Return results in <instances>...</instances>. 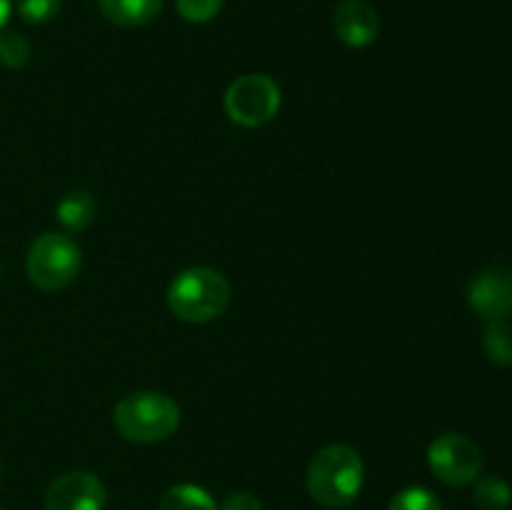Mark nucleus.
<instances>
[{"label": "nucleus", "mask_w": 512, "mask_h": 510, "mask_svg": "<svg viewBox=\"0 0 512 510\" xmlns=\"http://www.w3.org/2000/svg\"><path fill=\"white\" fill-rule=\"evenodd\" d=\"M365 483L363 458L343 443L318 450L308 468V493L323 508H345L360 495Z\"/></svg>", "instance_id": "obj_1"}, {"label": "nucleus", "mask_w": 512, "mask_h": 510, "mask_svg": "<svg viewBox=\"0 0 512 510\" xmlns=\"http://www.w3.org/2000/svg\"><path fill=\"white\" fill-rule=\"evenodd\" d=\"M113 423L130 443H160L170 438L180 425V408L170 395L155 390L130 393L115 405Z\"/></svg>", "instance_id": "obj_2"}, {"label": "nucleus", "mask_w": 512, "mask_h": 510, "mask_svg": "<svg viewBox=\"0 0 512 510\" xmlns=\"http://www.w3.org/2000/svg\"><path fill=\"white\" fill-rule=\"evenodd\" d=\"M228 303L230 283L205 265L178 273L168 288V308L185 323H210L225 313Z\"/></svg>", "instance_id": "obj_3"}, {"label": "nucleus", "mask_w": 512, "mask_h": 510, "mask_svg": "<svg viewBox=\"0 0 512 510\" xmlns=\"http://www.w3.org/2000/svg\"><path fill=\"white\" fill-rule=\"evenodd\" d=\"M80 245L65 233H43L28 250L25 270L35 288L40 290H63L78 278Z\"/></svg>", "instance_id": "obj_4"}, {"label": "nucleus", "mask_w": 512, "mask_h": 510, "mask_svg": "<svg viewBox=\"0 0 512 510\" xmlns=\"http://www.w3.org/2000/svg\"><path fill=\"white\" fill-rule=\"evenodd\" d=\"M280 110V88L270 75L248 73L225 90V113L243 128L270 123Z\"/></svg>", "instance_id": "obj_5"}, {"label": "nucleus", "mask_w": 512, "mask_h": 510, "mask_svg": "<svg viewBox=\"0 0 512 510\" xmlns=\"http://www.w3.org/2000/svg\"><path fill=\"white\" fill-rule=\"evenodd\" d=\"M428 465L435 478L445 485H470L478 480L483 468V455L480 448L470 438L460 433H443L430 443Z\"/></svg>", "instance_id": "obj_6"}, {"label": "nucleus", "mask_w": 512, "mask_h": 510, "mask_svg": "<svg viewBox=\"0 0 512 510\" xmlns=\"http://www.w3.org/2000/svg\"><path fill=\"white\" fill-rule=\"evenodd\" d=\"M108 490L103 480L88 470H70L50 483L45 510H105Z\"/></svg>", "instance_id": "obj_7"}, {"label": "nucleus", "mask_w": 512, "mask_h": 510, "mask_svg": "<svg viewBox=\"0 0 512 510\" xmlns=\"http://www.w3.org/2000/svg\"><path fill=\"white\" fill-rule=\"evenodd\" d=\"M468 303L488 320H503L512 313V268H488L468 285Z\"/></svg>", "instance_id": "obj_8"}, {"label": "nucleus", "mask_w": 512, "mask_h": 510, "mask_svg": "<svg viewBox=\"0 0 512 510\" xmlns=\"http://www.w3.org/2000/svg\"><path fill=\"white\" fill-rule=\"evenodd\" d=\"M333 30L348 48H368L380 35V18L365 0H343L333 13Z\"/></svg>", "instance_id": "obj_9"}, {"label": "nucleus", "mask_w": 512, "mask_h": 510, "mask_svg": "<svg viewBox=\"0 0 512 510\" xmlns=\"http://www.w3.org/2000/svg\"><path fill=\"white\" fill-rule=\"evenodd\" d=\"M105 20L118 28H143L163 13L165 0H98Z\"/></svg>", "instance_id": "obj_10"}, {"label": "nucleus", "mask_w": 512, "mask_h": 510, "mask_svg": "<svg viewBox=\"0 0 512 510\" xmlns=\"http://www.w3.org/2000/svg\"><path fill=\"white\" fill-rule=\"evenodd\" d=\"M55 215L68 233H83L93 225L95 215H98V203L88 190H70L60 198Z\"/></svg>", "instance_id": "obj_11"}, {"label": "nucleus", "mask_w": 512, "mask_h": 510, "mask_svg": "<svg viewBox=\"0 0 512 510\" xmlns=\"http://www.w3.org/2000/svg\"><path fill=\"white\" fill-rule=\"evenodd\" d=\"M158 510H218V503L200 485L180 483L165 490Z\"/></svg>", "instance_id": "obj_12"}, {"label": "nucleus", "mask_w": 512, "mask_h": 510, "mask_svg": "<svg viewBox=\"0 0 512 510\" xmlns=\"http://www.w3.org/2000/svg\"><path fill=\"white\" fill-rule=\"evenodd\" d=\"M483 350L493 363L512 365V323L508 320H490L483 330Z\"/></svg>", "instance_id": "obj_13"}, {"label": "nucleus", "mask_w": 512, "mask_h": 510, "mask_svg": "<svg viewBox=\"0 0 512 510\" xmlns=\"http://www.w3.org/2000/svg\"><path fill=\"white\" fill-rule=\"evenodd\" d=\"M473 498L480 510H508L512 505V488L503 478L485 475V478L475 480Z\"/></svg>", "instance_id": "obj_14"}, {"label": "nucleus", "mask_w": 512, "mask_h": 510, "mask_svg": "<svg viewBox=\"0 0 512 510\" xmlns=\"http://www.w3.org/2000/svg\"><path fill=\"white\" fill-rule=\"evenodd\" d=\"M30 60V43L18 30H0V65L20 70Z\"/></svg>", "instance_id": "obj_15"}, {"label": "nucleus", "mask_w": 512, "mask_h": 510, "mask_svg": "<svg viewBox=\"0 0 512 510\" xmlns=\"http://www.w3.org/2000/svg\"><path fill=\"white\" fill-rule=\"evenodd\" d=\"M388 510H443V505L428 488H405L390 500Z\"/></svg>", "instance_id": "obj_16"}, {"label": "nucleus", "mask_w": 512, "mask_h": 510, "mask_svg": "<svg viewBox=\"0 0 512 510\" xmlns=\"http://www.w3.org/2000/svg\"><path fill=\"white\" fill-rule=\"evenodd\" d=\"M20 20L28 25H45L60 13V0H15Z\"/></svg>", "instance_id": "obj_17"}, {"label": "nucleus", "mask_w": 512, "mask_h": 510, "mask_svg": "<svg viewBox=\"0 0 512 510\" xmlns=\"http://www.w3.org/2000/svg\"><path fill=\"white\" fill-rule=\"evenodd\" d=\"M225 0H175V8H178L180 18L188 20V23L203 25L208 20H213L215 15L223 10Z\"/></svg>", "instance_id": "obj_18"}, {"label": "nucleus", "mask_w": 512, "mask_h": 510, "mask_svg": "<svg viewBox=\"0 0 512 510\" xmlns=\"http://www.w3.org/2000/svg\"><path fill=\"white\" fill-rule=\"evenodd\" d=\"M218 510H263V503L250 493H233L218 505Z\"/></svg>", "instance_id": "obj_19"}, {"label": "nucleus", "mask_w": 512, "mask_h": 510, "mask_svg": "<svg viewBox=\"0 0 512 510\" xmlns=\"http://www.w3.org/2000/svg\"><path fill=\"white\" fill-rule=\"evenodd\" d=\"M10 13H13V3L10 0H0V30H5V25H8Z\"/></svg>", "instance_id": "obj_20"}, {"label": "nucleus", "mask_w": 512, "mask_h": 510, "mask_svg": "<svg viewBox=\"0 0 512 510\" xmlns=\"http://www.w3.org/2000/svg\"><path fill=\"white\" fill-rule=\"evenodd\" d=\"M0 510H3V508H0Z\"/></svg>", "instance_id": "obj_21"}]
</instances>
